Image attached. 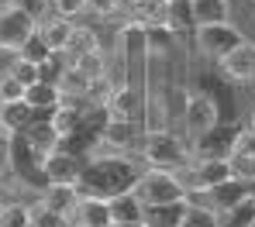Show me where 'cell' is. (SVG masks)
<instances>
[{
  "label": "cell",
  "mask_w": 255,
  "mask_h": 227,
  "mask_svg": "<svg viewBox=\"0 0 255 227\" xmlns=\"http://www.w3.org/2000/svg\"><path fill=\"white\" fill-rule=\"evenodd\" d=\"M217 66H221L224 79H231V83H252L255 79V45L252 42H242L228 59H221Z\"/></svg>",
  "instance_id": "cell-12"
},
{
  "label": "cell",
  "mask_w": 255,
  "mask_h": 227,
  "mask_svg": "<svg viewBox=\"0 0 255 227\" xmlns=\"http://www.w3.org/2000/svg\"><path fill=\"white\" fill-rule=\"evenodd\" d=\"M31 121H35V107H31L28 100L0 103V131H7V135H24Z\"/></svg>",
  "instance_id": "cell-16"
},
{
  "label": "cell",
  "mask_w": 255,
  "mask_h": 227,
  "mask_svg": "<svg viewBox=\"0 0 255 227\" xmlns=\"http://www.w3.org/2000/svg\"><path fill=\"white\" fill-rule=\"evenodd\" d=\"M242 42H249V38H245L231 21H228V24H211V28H197V31H193V45H197V52H200L204 59H211V62L228 59Z\"/></svg>",
  "instance_id": "cell-5"
},
{
  "label": "cell",
  "mask_w": 255,
  "mask_h": 227,
  "mask_svg": "<svg viewBox=\"0 0 255 227\" xmlns=\"http://www.w3.org/2000/svg\"><path fill=\"white\" fill-rule=\"evenodd\" d=\"M138 151H141V158H145L152 169H169V172H183V169L193 162L190 148L172 135V131H166V128H162V131H148V135L141 138Z\"/></svg>",
  "instance_id": "cell-2"
},
{
  "label": "cell",
  "mask_w": 255,
  "mask_h": 227,
  "mask_svg": "<svg viewBox=\"0 0 255 227\" xmlns=\"http://www.w3.org/2000/svg\"><path fill=\"white\" fill-rule=\"evenodd\" d=\"M28 86H21L14 79V73H0V103H14V100H24Z\"/></svg>",
  "instance_id": "cell-35"
},
{
  "label": "cell",
  "mask_w": 255,
  "mask_h": 227,
  "mask_svg": "<svg viewBox=\"0 0 255 227\" xmlns=\"http://www.w3.org/2000/svg\"><path fill=\"white\" fill-rule=\"evenodd\" d=\"M31 227H35V224H31Z\"/></svg>",
  "instance_id": "cell-44"
},
{
  "label": "cell",
  "mask_w": 255,
  "mask_h": 227,
  "mask_svg": "<svg viewBox=\"0 0 255 227\" xmlns=\"http://www.w3.org/2000/svg\"><path fill=\"white\" fill-rule=\"evenodd\" d=\"M255 224V196H249L245 203H238L235 210H228L221 217V227H252Z\"/></svg>",
  "instance_id": "cell-31"
},
{
  "label": "cell",
  "mask_w": 255,
  "mask_h": 227,
  "mask_svg": "<svg viewBox=\"0 0 255 227\" xmlns=\"http://www.w3.org/2000/svg\"><path fill=\"white\" fill-rule=\"evenodd\" d=\"M166 3L169 0H134V17L138 24H166Z\"/></svg>",
  "instance_id": "cell-27"
},
{
  "label": "cell",
  "mask_w": 255,
  "mask_h": 227,
  "mask_svg": "<svg viewBox=\"0 0 255 227\" xmlns=\"http://www.w3.org/2000/svg\"><path fill=\"white\" fill-rule=\"evenodd\" d=\"M141 48H145L148 59H166L172 48H176V31H172L169 24H145Z\"/></svg>",
  "instance_id": "cell-17"
},
{
  "label": "cell",
  "mask_w": 255,
  "mask_h": 227,
  "mask_svg": "<svg viewBox=\"0 0 255 227\" xmlns=\"http://www.w3.org/2000/svg\"><path fill=\"white\" fill-rule=\"evenodd\" d=\"M86 162L90 158H83V155L55 148L52 155H45V179H48V186H76L86 169Z\"/></svg>",
  "instance_id": "cell-11"
},
{
  "label": "cell",
  "mask_w": 255,
  "mask_h": 227,
  "mask_svg": "<svg viewBox=\"0 0 255 227\" xmlns=\"http://www.w3.org/2000/svg\"><path fill=\"white\" fill-rule=\"evenodd\" d=\"M93 52H100L97 35L86 31V28H76V31H73V42H69V48H66L69 62H76V59H83V55H93Z\"/></svg>",
  "instance_id": "cell-28"
},
{
  "label": "cell",
  "mask_w": 255,
  "mask_h": 227,
  "mask_svg": "<svg viewBox=\"0 0 255 227\" xmlns=\"http://www.w3.org/2000/svg\"><path fill=\"white\" fill-rule=\"evenodd\" d=\"M14 7H17V10H24L28 17H35V21L42 24L45 14L52 10V0H14Z\"/></svg>",
  "instance_id": "cell-38"
},
{
  "label": "cell",
  "mask_w": 255,
  "mask_h": 227,
  "mask_svg": "<svg viewBox=\"0 0 255 227\" xmlns=\"http://www.w3.org/2000/svg\"><path fill=\"white\" fill-rule=\"evenodd\" d=\"M31 224L35 227H73L66 214H55V210H48V207H42V203L31 207Z\"/></svg>",
  "instance_id": "cell-33"
},
{
  "label": "cell",
  "mask_w": 255,
  "mask_h": 227,
  "mask_svg": "<svg viewBox=\"0 0 255 227\" xmlns=\"http://www.w3.org/2000/svg\"><path fill=\"white\" fill-rule=\"evenodd\" d=\"M141 131H138V121H107V128H104V135H100V141L104 145H111V148H134V145H141Z\"/></svg>",
  "instance_id": "cell-18"
},
{
  "label": "cell",
  "mask_w": 255,
  "mask_h": 227,
  "mask_svg": "<svg viewBox=\"0 0 255 227\" xmlns=\"http://www.w3.org/2000/svg\"><path fill=\"white\" fill-rule=\"evenodd\" d=\"M252 196H255V186H252Z\"/></svg>",
  "instance_id": "cell-42"
},
{
  "label": "cell",
  "mask_w": 255,
  "mask_h": 227,
  "mask_svg": "<svg viewBox=\"0 0 255 227\" xmlns=\"http://www.w3.org/2000/svg\"><path fill=\"white\" fill-rule=\"evenodd\" d=\"M52 55H55V52L48 48V42L42 38V31H35V35L24 42V48L17 52V59H24V62H35V66H42L45 59H52Z\"/></svg>",
  "instance_id": "cell-30"
},
{
  "label": "cell",
  "mask_w": 255,
  "mask_h": 227,
  "mask_svg": "<svg viewBox=\"0 0 255 227\" xmlns=\"http://www.w3.org/2000/svg\"><path fill=\"white\" fill-rule=\"evenodd\" d=\"M0 227H31V207L24 203H7L0 214Z\"/></svg>",
  "instance_id": "cell-32"
},
{
  "label": "cell",
  "mask_w": 255,
  "mask_h": 227,
  "mask_svg": "<svg viewBox=\"0 0 255 227\" xmlns=\"http://www.w3.org/2000/svg\"><path fill=\"white\" fill-rule=\"evenodd\" d=\"M35 31H38V21L28 17L24 10H17V7H3L0 10V52L17 55Z\"/></svg>",
  "instance_id": "cell-9"
},
{
  "label": "cell",
  "mask_w": 255,
  "mask_h": 227,
  "mask_svg": "<svg viewBox=\"0 0 255 227\" xmlns=\"http://www.w3.org/2000/svg\"><path fill=\"white\" fill-rule=\"evenodd\" d=\"M7 158H10V169H14V179L31 186L42 193L48 179H45V151H38L24 135H10L7 141Z\"/></svg>",
  "instance_id": "cell-3"
},
{
  "label": "cell",
  "mask_w": 255,
  "mask_h": 227,
  "mask_svg": "<svg viewBox=\"0 0 255 227\" xmlns=\"http://www.w3.org/2000/svg\"><path fill=\"white\" fill-rule=\"evenodd\" d=\"M134 196H138L145 207L179 203V200H186V186L179 179V172H169V169H145L141 179L134 182Z\"/></svg>",
  "instance_id": "cell-4"
},
{
  "label": "cell",
  "mask_w": 255,
  "mask_h": 227,
  "mask_svg": "<svg viewBox=\"0 0 255 227\" xmlns=\"http://www.w3.org/2000/svg\"><path fill=\"white\" fill-rule=\"evenodd\" d=\"M179 227H221V214H214L211 207H204V203H190Z\"/></svg>",
  "instance_id": "cell-29"
},
{
  "label": "cell",
  "mask_w": 255,
  "mask_h": 227,
  "mask_svg": "<svg viewBox=\"0 0 255 227\" xmlns=\"http://www.w3.org/2000/svg\"><path fill=\"white\" fill-rule=\"evenodd\" d=\"M231 176H235V165H231L228 158H207V162H197V158H193V162L179 172L186 193H207L214 186L228 182Z\"/></svg>",
  "instance_id": "cell-7"
},
{
  "label": "cell",
  "mask_w": 255,
  "mask_h": 227,
  "mask_svg": "<svg viewBox=\"0 0 255 227\" xmlns=\"http://www.w3.org/2000/svg\"><path fill=\"white\" fill-rule=\"evenodd\" d=\"M186 200H179V203H159V207H145V217H141V224L145 227H179L183 224V217H186Z\"/></svg>",
  "instance_id": "cell-21"
},
{
  "label": "cell",
  "mask_w": 255,
  "mask_h": 227,
  "mask_svg": "<svg viewBox=\"0 0 255 227\" xmlns=\"http://www.w3.org/2000/svg\"><path fill=\"white\" fill-rule=\"evenodd\" d=\"M141 165L128 155H93L86 162L83 176L76 182L80 196H97V200H111V196H121L131 193L134 182L141 179Z\"/></svg>",
  "instance_id": "cell-1"
},
{
  "label": "cell",
  "mask_w": 255,
  "mask_h": 227,
  "mask_svg": "<svg viewBox=\"0 0 255 227\" xmlns=\"http://www.w3.org/2000/svg\"><path fill=\"white\" fill-rule=\"evenodd\" d=\"M231 165H235V176H242V179H249V182L255 179V121L238 128Z\"/></svg>",
  "instance_id": "cell-13"
},
{
  "label": "cell",
  "mask_w": 255,
  "mask_h": 227,
  "mask_svg": "<svg viewBox=\"0 0 255 227\" xmlns=\"http://www.w3.org/2000/svg\"><path fill=\"white\" fill-rule=\"evenodd\" d=\"M118 3H121V0H86V7H90L97 17H111V14L118 10Z\"/></svg>",
  "instance_id": "cell-39"
},
{
  "label": "cell",
  "mask_w": 255,
  "mask_h": 227,
  "mask_svg": "<svg viewBox=\"0 0 255 227\" xmlns=\"http://www.w3.org/2000/svg\"><path fill=\"white\" fill-rule=\"evenodd\" d=\"M3 207H7V203H3V200H0V214H3Z\"/></svg>",
  "instance_id": "cell-41"
},
{
  "label": "cell",
  "mask_w": 255,
  "mask_h": 227,
  "mask_svg": "<svg viewBox=\"0 0 255 227\" xmlns=\"http://www.w3.org/2000/svg\"><path fill=\"white\" fill-rule=\"evenodd\" d=\"M221 124V114H217V103H214V96L207 93L193 90L186 93V107H183V128H186V141H193V138L207 135L211 128Z\"/></svg>",
  "instance_id": "cell-8"
},
{
  "label": "cell",
  "mask_w": 255,
  "mask_h": 227,
  "mask_svg": "<svg viewBox=\"0 0 255 227\" xmlns=\"http://www.w3.org/2000/svg\"><path fill=\"white\" fill-rule=\"evenodd\" d=\"M252 196V182L242 179V176H231L228 182H221V186H214L207 193H186V203H204V207H211L214 214H228V210H235L238 203H245Z\"/></svg>",
  "instance_id": "cell-6"
},
{
  "label": "cell",
  "mask_w": 255,
  "mask_h": 227,
  "mask_svg": "<svg viewBox=\"0 0 255 227\" xmlns=\"http://www.w3.org/2000/svg\"><path fill=\"white\" fill-rule=\"evenodd\" d=\"M107 114L114 117V121H138V114H141V107H145V96L141 90H134V86H114L111 96H107Z\"/></svg>",
  "instance_id": "cell-14"
},
{
  "label": "cell",
  "mask_w": 255,
  "mask_h": 227,
  "mask_svg": "<svg viewBox=\"0 0 255 227\" xmlns=\"http://www.w3.org/2000/svg\"><path fill=\"white\" fill-rule=\"evenodd\" d=\"M193 7V24L211 28V24H228L231 21V3L228 0H190Z\"/></svg>",
  "instance_id": "cell-19"
},
{
  "label": "cell",
  "mask_w": 255,
  "mask_h": 227,
  "mask_svg": "<svg viewBox=\"0 0 255 227\" xmlns=\"http://www.w3.org/2000/svg\"><path fill=\"white\" fill-rule=\"evenodd\" d=\"M83 76H90V79H104V62H100V52H93V55H83V59H76L73 62Z\"/></svg>",
  "instance_id": "cell-37"
},
{
  "label": "cell",
  "mask_w": 255,
  "mask_h": 227,
  "mask_svg": "<svg viewBox=\"0 0 255 227\" xmlns=\"http://www.w3.org/2000/svg\"><path fill=\"white\" fill-rule=\"evenodd\" d=\"M24 100L35 107V110H52V107H59L66 96H62V90L59 86H52V83H35V86H28V93H24Z\"/></svg>",
  "instance_id": "cell-25"
},
{
  "label": "cell",
  "mask_w": 255,
  "mask_h": 227,
  "mask_svg": "<svg viewBox=\"0 0 255 227\" xmlns=\"http://www.w3.org/2000/svg\"><path fill=\"white\" fill-rule=\"evenodd\" d=\"M69 224L73 227H111V207H107V200L80 196V203L69 214Z\"/></svg>",
  "instance_id": "cell-15"
},
{
  "label": "cell",
  "mask_w": 255,
  "mask_h": 227,
  "mask_svg": "<svg viewBox=\"0 0 255 227\" xmlns=\"http://www.w3.org/2000/svg\"><path fill=\"white\" fill-rule=\"evenodd\" d=\"M7 73H14V79H17L21 86H35V83H38V66H35V62H24V59H14Z\"/></svg>",
  "instance_id": "cell-36"
},
{
  "label": "cell",
  "mask_w": 255,
  "mask_h": 227,
  "mask_svg": "<svg viewBox=\"0 0 255 227\" xmlns=\"http://www.w3.org/2000/svg\"><path fill=\"white\" fill-rule=\"evenodd\" d=\"M107 207H111V224H138L145 217V203L134 196V189L121 193V196H111Z\"/></svg>",
  "instance_id": "cell-20"
},
{
  "label": "cell",
  "mask_w": 255,
  "mask_h": 227,
  "mask_svg": "<svg viewBox=\"0 0 255 227\" xmlns=\"http://www.w3.org/2000/svg\"><path fill=\"white\" fill-rule=\"evenodd\" d=\"M235 138H238V128H235V124H217L207 135L190 141V155H193L197 162H207V158H228V162H231Z\"/></svg>",
  "instance_id": "cell-10"
},
{
  "label": "cell",
  "mask_w": 255,
  "mask_h": 227,
  "mask_svg": "<svg viewBox=\"0 0 255 227\" xmlns=\"http://www.w3.org/2000/svg\"><path fill=\"white\" fill-rule=\"evenodd\" d=\"M38 203L48 207V210H55V214H73V207L80 203V189L76 186H45L42 193H38Z\"/></svg>",
  "instance_id": "cell-22"
},
{
  "label": "cell",
  "mask_w": 255,
  "mask_h": 227,
  "mask_svg": "<svg viewBox=\"0 0 255 227\" xmlns=\"http://www.w3.org/2000/svg\"><path fill=\"white\" fill-rule=\"evenodd\" d=\"M111 227H145V224H141V221H138V224H111Z\"/></svg>",
  "instance_id": "cell-40"
},
{
  "label": "cell",
  "mask_w": 255,
  "mask_h": 227,
  "mask_svg": "<svg viewBox=\"0 0 255 227\" xmlns=\"http://www.w3.org/2000/svg\"><path fill=\"white\" fill-rule=\"evenodd\" d=\"M166 24H169L176 35H179V31H197L190 0H169V3H166Z\"/></svg>",
  "instance_id": "cell-26"
},
{
  "label": "cell",
  "mask_w": 255,
  "mask_h": 227,
  "mask_svg": "<svg viewBox=\"0 0 255 227\" xmlns=\"http://www.w3.org/2000/svg\"><path fill=\"white\" fill-rule=\"evenodd\" d=\"M86 10V0H52V14L55 17H62V21H76V17H83Z\"/></svg>",
  "instance_id": "cell-34"
},
{
  "label": "cell",
  "mask_w": 255,
  "mask_h": 227,
  "mask_svg": "<svg viewBox=\"0 0 255 227\" xmlns=\"http://www.w3.org/2000/svg\"><path fill=\"white\" fill-rule=\"evenodd\" d=\"M38 31H42V38L48 42L52 52H66L69 42H73V31H76V28H73V21H62V17H55V14H52L48 21L38 24Z\"/></svg>",
  "instance_id": "cell-23"
},
{
  "label": "cell",
  "mask_w": 255,
  "mask_h": 227,
  "mask_svg": "<svg viewBox=\"0 0 255 227\" xmlns=\"http://www.w3.org/2000/svg\"><path fill=\"white\" fill-rule=\"evenodd\" d=\"M252 227H255V224H252Z\"/></svg>",
  "instance_id": "cell-45"
},
{
  "label": "cell",
  "mask_w": 255,
  "mask_h": 227,
  "mask_svg": "<svg viewBox=\"0 0 255 227\" xmlns=\"http://www.w3.org/2000/svg\"><path fill=\"white\" fill-rule=\"evenodd\" d=\"M131 3H134V0H131Z\"/></svg>",
  "instance_id": "cell-43"
},
{
  "label": "cell",
  "mask_w": 255,
  "mask_h": 227,
  "mask_svg": "<svg viewBox=\"0 0 255 227\" xmlns=\"http://www.w3.org/2000/svg\"><path fill=\"white\" fill-rule=\"evenodd\" d=\"M24 138H28L38 151H45V155H52V151L59 148V141H62V135L55 131V124H52V121H31V124H28V131H24Z\"/></svg>",
  "instance_id": "cell-24"
}]
</instances>
